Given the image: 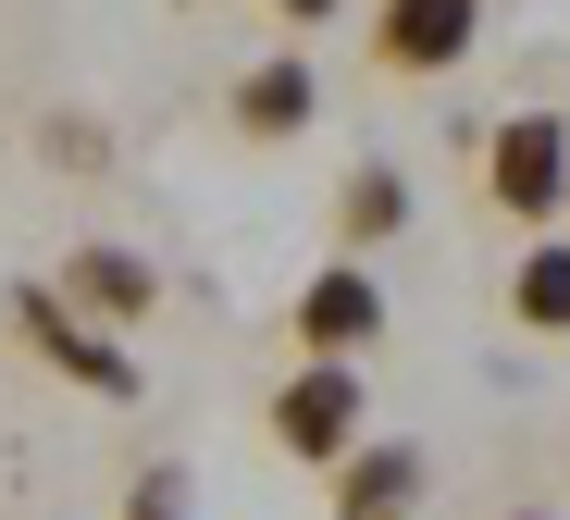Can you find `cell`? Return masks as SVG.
Returning <instances> with one entry per match:
<instances>
[{
	"instance_id": "30bf717a",
	"label": "cell",
	"mask_w": 570,
	"mask_h": 520,
	"mask_svg": "<svg viewBox=\"0 0 570 520\" xmlns=\"http://www.w3.org/2000/svg\"><path fill=\"white\" fill-rule=\"evenodd\" d=\"M497 310H509L521 335H546V347H558V335H570V236H533V248L509 261V285H497Z\"/></svg>"
},
{
	"instance_id": "ba28073f",
	"label": "cell",
	"mask_w": 570,
	"mask_h": 520,
	"mask_svg": "<svg viewBox=\"0 0 570 520\" xmlns=\"http://www.w3.org/2000/svg\"><path fill=\"white\" fill-rule=\"evenodd\" d=\"M323 483H335V520H410V508H422V483H434V459H422L410 434H360Z\"/></svg>"
},
{
	"instance_id": "3957f363",
	"label": "cell",
	"mask_w": 570,
	"mask_h": 520,
	"mask_svg": "<svg viewBox=\"0 0 570 520\" xmlns=\"http://www.w3.org/2000/svg\"><path fill=\"white\" fill-rule=\"evenodd\" d=\"M261 422H273V447L298 459V471H335V459L360 447V422H372V384H360V372H335V360H298V372L273 384Z\"/></svg>"
},
{
	"instance_id": "52a82bcc",
	"label": "cell",
	"mask_w": 570,
	"mask_h": 520,
	"mask_svg": "<svg viewBox=\"0 0 570 520\" xmlns=\"http://www.w3.org/2000/svg\"><path fill=\"white\" fill-rule=\"evenodd\" d=\"M311 112H323V75H311V50H261V62L224 87V125H236L248 149H285V137H311Z\"/></svg>"
},
{
	"instance_id": "8992f818",
	"label": "cell",
	"mask_w": 570,
	"mask_h": 520,
	"mask_svg": "<svg viewBox=\"0 0 570 520\" xmlns=\"http://www.w3.org/2000/svg\"><path fill=\"white\" fill-rule=\"evenodd\" d=\"M13 335H26V347H38L62 384H87V396H137V360H125L112 335H87L75 310L50 297V285H13Z\"/></svg>"
},
{
	"instance_id": "277c9868",
	"label": "cell",
	"mask_w": 570,
	"mask_h": 520,
	"mask_svg": "<svg viewBox=\"0 0 570 520\" xmlns=\"http://www.w3.org/2000/svg\"><path fill=\"white\" fill-rule=\"evenodd\" d=\"M385 323H397V297L372 285L360 261H323V273L298 285V310H285V335H298V360H335V372H360L372 347H385Z\"/></svg>"
},
{
	"instance_id": "7c38bea8",
	"label": "cell",
	"mask_w": 570,
	"mask_h": 520,
	"mask_svg": "<svg viewBox=\"0 0 570 520\" xmlns=\"http://www.w3.org/2000/svg\"><path fill=\"white\" fill-rule=\"evenodd\" d=\"M261 13H273V26H298V38H311V26H335V13H347V0H261ZM298 38H285V50H298Z\"/></svg>"
},
{
	"instance_id": "4fadbf2b",
	"label": "cell",
	"mask_w": 570,
	"mask_h": 520,
	"mask_svg": "<svg viewBox=\"0 0 570 520\" xmlns=\"http://www.w3.org/2000/svg\"><path fill=\"white\" fill-rule=\"evenodd\" d=\"M509 520H558V508H509Z\"/></svg>"
},
{
	"instance_id": "8fae6325",
	"label": "cell",
	"mask_w": 570,
	"mask_h": 520,
	"mask_svg": "<svg viewBox=\"0 0 570 520\" xmlns=\"http://www.w3.org/2000/svg\"><path fill=\"white\" fill-rule=\"evenodd\" d=\"M125 520H186V471H174V459H149V471L125 483Z\"/></svg>"
},
{
	"instance_id": "7a4b0ae2",
	"label": "cell",
	"mask_w": 570,
	"mask_h": 520,
	"mask_svg": "<svg viewBox=\"0 0 570 520\" xmlns=\"http://www.w3.org/2000/svg\"><path fill=\"white\" fill-rule=\"evenodd\" d=\"M471 38H484V0H372L360 62L385 75V87H434V75L471 62Z\"/></svg>"
},
{
	"instance_id": "6da1fadb",
	"label": "cell",
	"mask_w": 570,
	"mask_h": 520,
	"mask_svg": "<svg viewBox=\"0 0 570 520\" xmlns=\"http://www.w3.org/2000/svg\"><path fill=\"white\" fill-rule=\"evenodd\" d=\"M484 212L533 224V236L570 212V112H497V137H484Z\"/></svg>"
},
{
	"instance_id": "9c48e42d",
	"label": "cell",
	"mask_w": 570,
	"mask_h": 520,
	"mask_svg": "<svg viewBox=\"0 0 570 520\" xmlns=\"http://www.w3.org/2000/svg\"><path fill=\"white\" fill-rule=\"evenodd\" d=\"M323 236H335V261L372 273V248H397V236H410V174H397V161H347V174H335Z\"/></svg>"
},
{
	"instance_id": "5bb4252c",
	"label": "cell",
	"mask_w": 570,
	"mask_h": 520,
	"mask_svg": "<svg viewBox=\"0 0 570 520\" xmlns=\"http://www.w3.org/2000/svg\"><path fill=\"white\" fill-rule=\"evenodd\" d=\"M174 13H199V0H174Z\"/></svg>"
},
{
	"instance_id": "5b68a950",
	"label": "cell",
	"mask_w": 570,
	"mask_h": 520,
	"mask_svg": "<svg viewBox=\"0 0 570 520\" xmlns=\"http://www.w3.org/2000/svg\"><path fill=\"white\" fill-rule=\"evenodd\" d=\"M38 285L75 310L87 335H112V347H125V323H149V310H161V261H149V248H125V236L62 248V273H38Z\"/></svg>"
}]
</instances>
